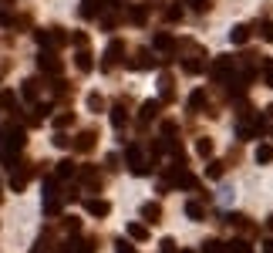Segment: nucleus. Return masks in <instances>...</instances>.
<instances>
[{"label":"nucleus","mask_w":273,"mask_h":253,"mask_svg":"<svg viewBox=\"0 0 273 253\" xmlns=\"http://www.w3.org/2000/svg\"><path fill=\"white\" fill-rule=\"evenodd\" d=\"M0 145L4 149H10V152H20V149L27 145V132H24V125H0Z\"/></svg>","instance_id":"f257e3e1"},{"label":"nucleus","mask_w":273,"mask_h":253,"mask_svg":"<svg viewBox=\"0 0 273 253\" xmlns=\"http://www.w3.org/2000/svg\"><path fill=\"white\" fill-rule=\"evenodd\" d=\"M34 37H37L40 48H51V51L65 48V44L71 41V37L65 34V27H48V31H34Z\"/></svg>","instance_id":"f03ea898"},{"label":"nucleus","mask_w":273,"mask_h":253,"mask_svg":"<svg viewBox=\"0 0 273 253\" xmlns=\"http://www.w3.org/2000/svg\"><path fill=\"white\" fill-rule=\"evenodd\" d=\"M169 179H172V186H182V189H199V179H196L193 172L185 169V162H176V169L169 172Z\"/></svg>","instance_id":"7ed1b4c3"},{"label":"nucleus","mask_w":273,"mask_h":253,"mask_svg":"<svg viewBox=\"0 0 273 253\" xmlns=\"http://www.w3.org/2000/svg\"><path fill=\"white\" fill-rule=\"evenodd\" d=\"M37 68H40L44 74H61V71H65V65H61V57H57L51 48H44V51H40V57H37Z\"/></svg>","instance_id":"20e7f679"},{"label":"nucleus","mask_w":273,"mask_h":253,"mask_svg":"<svg viewBox=\"0 0 273 253\" xmlns=\"http://www.w3.org/2000/svg\"><path fill=\"white\" fill-rule=\"evenodd\" d=\"M121 54H125V41H118V37H115L112 44H108V48H104V61H101V71H112L115 65H118L121 61Z\"/></svg>","instance_id":"39448f33"},{"label":"nucleus","mask_w":273,"mask_h":253,"mask_svg":"<svg viewBox=\"0 0 273 253\" xmlns=\"http://www.w3.org/2000/svg\"><path fill=\"white\" fill-rule=\"evenodd\" d=\"M233 68H236L233 57H216V61H213V68H209V74H213V81H226V78L233 74Z\"/></svg>","instance_id":"423d86ee"},{"label":"nucleus","mask_w":273,"mask_h":253,"mask_svg":"<svg viewBox=\"0 0 273 253\" xmlns=\"http://www.w3.org/2000/svg\"><path fill=\"white\" fill-rule=\"evenodd\" d=\"M104 4H108V0H81V7H78V14L85 17V20H95V17H101Z\"/></svg>","instance_id":"0eeeda50"},{"label":"nucleus","mask_w":273,"mask_h":253,"mask_svg":"<svg viewBox=\"0 0 273 253\" xmlns=\"http://www.w3.org/2000/svg\"><path fill=\"white\" fill-rule=\"evenodd\" d=\"M95 142H98V132H95V129H85L78 139L71 142V145L78 149V152H91V149H95Z\"/></svg>","instance_id":"6e6552de"},{"label":"nucleus","mask_w":273,"mask_h":253,"mask_svg":"<svg viewBox=\"0 0 273 253\" xmlns=\"http://www.w3.org/2000/svg\"><path fill=\"white\" fill-rule=\"evenodd\" d=\"M159 112H162V101H145V105H142V112H138V122H142V125H149L152 118H159Z\"/></svg>","instance_id":"1a4fd4ad"},{"label":"nucleus","mask_w":273,"mask_h":253,"mask_svg":"<svg viewBox=\"0 0 273 253\" xmlns=\"http://www.w3.org/2000/svg\"><path fill=\"white\" fill-rule=\"evenodd\" d=\"M78 176L85 179V186H88V189H101V172H98L95 165H85V169H81Z\"/></svg>","instance_id":"9d476101"},{"label":"nucleus","mask_w":273,"mask_h":253,"mask_svg":"<svg viewBox=\"0 0 273 253\" xmlns=\"http://www.w3.org/2000/svg\"><path fill=\"white\" fill-rule=\"evenodd\" d=\"M71 176H78L74 162H71V159H61V162H57V169H54V179H57V182H65V179H71Z\"/></svg>","instance_id":"9b49d317"},{"label":"nucleus","mask_w":273,"mask_h":253,"mask_svg":"<svg viewBox=\"0 0 273 253\" xmlns=\"http://www.w3.org/2000/svg\"><path fill=\"white\" fill-rule=\"evenodd\" d=\"M112 125L115 129H125V125H129V108H125V101L112 105Z\"/></svg>","instance_id":"f8f14e48"},{"label":"nucleus","mask_w":273,"mask_h":253,"mask_svg":"<svg viewBox=\"0 0 273 253\" xmlns=\"http://www.w3.org/2000/svg\"><path fill=\"white\" fill-rule=\"evenodd\" d=\"M85 209H88L91 216H108V213H112V203H108V199H88Z\"/></svg>","instance_id":"ddd939ff"},{"label":"nucleus","mask_w":273,"mask_h":253,"mask_svg":"<svg viewBox=\"0 0 273 253\" xmlns=\"http://www.w3.org/2000/svg\"><path fill=\"white\" fill-rule=\"evenodd\" d=\"M31 172L34 169H14V176H10V189H14V193H20V189L27 186V179H31Z\"/></svg>","instance_id":"4468645a"},{"label":"nucleus","mask_w":273,"mask_h":253,"mask_svg":"<svg viewBox=\"0 0 273 253\" xmlns=\"http://www.w3.org/2000/svg\"><path fill=\"white\" fill-rule=\"evenodd\" d=\"M142 220L145 223H159L162 220V206L159 203H145L142 206Z\"/></svg>","instance_id":"2eb2a0df"},{"label":"nucleus","mask_w":273,"mask_h":253,"mask_svg":"<svg viewBox=\"0 0 273 253\" xmlns=\"http://www.w3.org/2000/svg\"><path fill=\"white\" fill-rule=\"evenodd\" d=\"M155 51H176V37H172V34H165V31H162V34H155Z\"/></svg>","instance_id":"dca6fc26"},{"label":"nucleus","mask_w":273,"mask_h":253,"mask_svg":"<svg viewBox=\"0 0 273 253\" xmlns=\"http://www.w3.org/2000/svg\"><path fill=\"white\" fill-rule=\"evenodd\" d=\"M155 65H159V57H149V51H138V57L132 61L129 68H135V71H138V68H155Z\"/></svg>","instance_id":"f3484780"},{"label":"nucleus","mask_w":273,"mask_h":253,"mask_svg":"<svg viewBox=\"0 0 273 253\" xmlns=\"http://www.w3.org/2000/svg\"><path fill=\"white\" fill-rule=\"evenodd\" d=\"M129 20H132V24H138V27H142L145 20H149V7H145V4L132 7V10H129Z\"/></svg>","instance_id":"a211bd4d"},{"label":"nucleus","mask_w":273,"mask_h":253,"mask_svg":"<svg viewBox=\"0 0 273 253\" xmlns=\"http://www.w3.org/2000/svg\"><path fill=\"white\" fill-rule=\"evenodd\" d=\"M229 41H233V44H246L249 41V27L246 24H236L233 31H229Z\"/></svg>","instance_id":"6ab92c4d"},{"label":"nucleus","mask_w":273,"mask_h":253,"mask_svg":"<svg viewBox=\"0 0 273 253\" xmlns=\"http://www.w3.org/2000/svg\"><path fill=\"white\" fill-rule=\"evenodd\" d=\"M74 65H78V71H91V68H95V61H91V51H88V48H81V51H78V61H74Z\"/></svg>","instance_id":"aec40b11"},{"label":"nucleus","mask_w":273,"mask_h":253,"mask_svg":"<svg viewBox=\"0 0 273 253\" xmlns=\"http://www.w3.org/2000/svg\"><path fill=\"white\" fill-rule=\"evenodd\" d=\"M129 237L138 240V243H145V240H149V229H145L142 223H129Z\"/></svg>","instance_id":"412c9836"},{"label":"nucleus","mask_w":273,"mask_h":253,"mask_svg":"<svg viewBox=\"0 0 273 253\" xmlns=\"http://www.w3.org/2000/svg\"><path fill=\"white\" fill-rule=\"evenodd\" d=\"M20 91H24V98H27V101H34V98L40 95V85L34 81V78H27V81H24V88H20Z\"/></svg>","instance_id":"4be33fe9"},{"label":"nucleus","mask_w":273,"mask_h":253,"mask_svg":"<svg viewBox=\"0 0 273 253\" xmlns=\"http://www.w3.org/2000/svg\"><path fill=\"white\" fill-rule=\"evenodd\" d=\"M226 253H253V246H249V240H233L229 246H223Z\"/></svg>","instance_id":"5701e85b"},{"label":"nucleus","mask_w":273,"mask_h":253,"mask_svg":"<svg viewBox=\"0 0 273 253\" xmlns=\"http://www.w3.org/2000/svg\"><path fill=\"white\" fill-rule=\"evenodd\" d=\"M202 68H206V65H202L199 57H185V61H182V71H185V74H199Z\"/></svg>","instance_id":"b1692460"},{"label":"nucleus","mask_w":273,"mask_h":253,"mask_svg":"<svg viewBox=\"0 0 273 253\" xmlns=\"http://www.w3.org/2000/svg\"><path fill=\"white\" fill-rule=\"evenodd\" d=\"M159 91H162V98H159V101H172V78H169V74H162Z\"/></svg>","instance_id":"393cba45"},{"label":"nucleus","mask_w":273,"mask_h":253,"mask_svg":"<svg viewBox=\"0 0 273 253\" xmlns=\"http://www.w3.org/2000/svg\"><path fill=\"white\" fill-rule=\"evenodd\" d=\"M202 105H206V91H193V95H189V108H193V112H199Z\"/></svg>","instance_id":"a878e982"},{"label":"nucleus","mask_w":273,"mask_h":253,"mask_svg":"<svg viewBox=\"0 0 273 253\" xmlns=\"http://www.w3.org/2000/svg\"><path fill=\"white\" fill-rule=\"evenodd\" d=\"M185 216L199 223V220H202V203H185Z\"/></svg>","instance_id":"bb28decb"},{"label":"nucleus","mask_w":273,"mask_h":253,"mask_svg":"<svg viewBox=\"0 0 273 253\" xmlns=\"http://www.w3.org/2000/svg\"><path fill=\"white\" fill-rule=\"evenodd\" d=\"M88 108H91V112H104V98L98 95V91H91V95H88Z\"/></svg>","instance_id":"cd10ccee"},{"label":"nucleus","mask_w":273,"mask_h":253,"mask_svg":"<svg viewBox=\"0 0 273 253\" xmlns=\"http://www.w3.org/2000/svg\"><path fill=\"white\" fill-rule=\"evenodd\" d=\"M257 162H273V145H257Z\"/></svg>","instance_id":"c85d7f7f"},{"label":"nucleus","mask_w":273,"mask_h":253,"mask_svg":"<svg viewBox=\"0 0 273 253\" xmlns=\"http://www.w3.org/2000/svg\"><path fill=\"white\" fill-rule=\"evenodd\" d=\"M54 125H57V129H68V125H74V112H61V115L54 118Z\"/></svg>","instance_id":"c756f323"},{"label":"nucleus","mask_w":273,"mask_h":253,"mask_svg":"<svg viewBox=\"0 0 273 253\" xmlns=\"http://www.w3.org/2000/svg\"><path fill=\"white\" fill-rule=\"evenodd\" d=\"M199 253H226V250H223V243H219V240H206Z\"/></svg>","instance_id":"7c9ffc66"},{"label":"nucleus","mask_w":273,"mask_h":253,"mask_svg":"<svg viewBox=\"0 0 273 253\" xmlns=\"http://www.w3.org/2000/svg\"><path fill=\"white\" fill-rule=\"evenodd\" d=\"M223 162H209V169H206V176H209V179H223Z\"/></svg>","instance_id":"2f4dec72"},{"label":"nucleus","mask_w":273,"mask_h":253,"mask_svg":"<svg viewBox=\"0 0 273 253\" xmlns=\"http://www.w3.org/2000/svg\"><path fill=\"white\" fill-rule=\"evenodd\" d=\"M196 152H199L202 159H206V155H213V142H209V139H199V142H196Z\"/></svg>","instance_id":"473e14b6"},{"label":"nucleus","mask_w":273,"mask_h":253,"mask_svg":"<svg viewBox=\"0 0 273 253\" xmlns=\"http://www.w3.org/2000/svg\"><path fill=\"white\" fill-rule=\"evenodd\" d=\"M263 78H266V85L273 88V57H263Z\"/></svg>","instance_id":"72a5a7b5"},{"label":"nucleus","mask_w":273,"mask_h":253,"mask_svg":"<svg viewBox=\"0 0 273 253\" xmlns=\"http://www.w3.org/2000/svg\"><path fill=\"white\" fill-rule=\"evenodd\" d=\"M260 37H263L266 44H273V24H266V20H263V24H260Z\"/></svg>","instance_id":"f704fd0d"},{"label":"nucleus","mask_w":273,"mask_h":253,"mask_svg":"<svg viewBox=\"0 0 273 253\" xmlns=\"http://www.w3.org/2000/svg\"><path fill=\"white\" fill-rule=\"evenodd\" d=\"M14 91H0V108H14Z\"/></svg>","instance_id":"c9c22d12"},{"label":"nucleus","mask_w":273,"mask_h":253,"mask_svg":"<svg viewBox=\"0 0 273 253\" xmlns=\"http://www.w3.org/2000/svg\"><path fill=\"white\" fill-rule=\"evenodd\" d=\"M54 145H57V149H71V139H68L65 132L57 129V135H54Z\"/></svg>","instance_id":"e433bc0d"},{"label":"nucleus","mask_w":273,"mask_h":253,"mask_svg":"<svg viewBox=\"0 0 273 253\" xmlns=\"http://www.w3.org/2000/svg\"><path fill=\"white\" fill-rule=\"evenodd\" d=\"M78 250L74 253H95V240H81V243H74Z\"/></svg>","instance_id":"4c0bfd02"},{"label":"nucleus","mask_w":273,"mask_h":253,"mask_svg":"<svg viewBox=\"0 0 273 253\" xmlns=\"http://www.w3.org/2000/svg\"><path fill=\"white\" fill-rule=\"evenodd\" d=\"M65 229H68V233H78V229H81V220H74V216H65Z\"/></svg>","instance_id":"58836bf2"},{"label":"nucleus","mask_w":273,"mask_h":253,"mask_svg":"<svg viewBox=\"0 0 273 253\" xmlns=\"http://www.w3.org/2000/svg\"><path fill=\"white\" fill-rule=\"evenodd\" d=\"M115 253H135V246H132L129 240H118V243H115Z\"/></svg>","instance_id":"ea45409f"},{"label":"nucleus","mask_w":273,"mask_h":253,"mask_svg":"<svg viewBox=\"0 0 273 253\" xmlns=\"http://www.w3.org/2000/svg\"><path fill=\"white\" fill-rule=\"evenodd\" d=\"M165 20H182V7H169L165 10Z\"/></svg>","instance_id":"a19ab883"},{"label":"nucleus","mask_w":273,"mask_h":253,"mask_svg":"<svg viewBox=\"0 0 273 253\" xmlns=\"http://www.w3.org/2000/svg\"><path fill=\"white\" fill-rule=\"evenodd\" d=\"M71 41L78 44V48H88V34H81V31H78V34H71Z\"/></svg>","instance_id":"79ce46f5"},{"label":"nucleus","mask_w":273,"mask_h":253,"mask_svg":"<svg viewBox=\"0 0 273 253\" xmlns=\"http://www.w3.org/2000/svg\"><path fill=\"white\" fill-rule=\"evenodd\" d=\"M162 253H176V240H169V237H165V240H162Z\"/></svg>","instance_id":"37998d69"},{"label":"nucleus","mask_w":273,"mask_h":253,"mask_svg":"<svg viewBox=\"0 0 273 253\" xmlns=\"http://www.w3.org/2000/svg\"><path fill=\"white\" fill-rule=\"evenodd\" d=\"M185 4H189V7H193V10H206V7H209L206 0H185Z\"/></svg>","instance_id":"c03bdc74"},{"label":"nucleus","mask_w":273,"mask_h":253,"mask_svg":"<svg viewBox=\"0 0 273 253\" xmlns=\"http://www.w3.org/2000/svg\"><path fill=\"white\" fill-rule=\"evenodd\" d=\"M54 253H74V243H57Z\"/></svg>","instance_id":"a18cd8bd"},{"label":"nucleus","mask_w":273,"mask_h":253,"mask_svg":"<svg viewBox=\"0 0 273 253\" xmlns=\"http://www.w3.org/2000/svg\"><path fill=\"white\" fill-rule=\"evenodd\" d=\"M263 253H273V240H263Z\"/></svg>","instance_id":"49530a36"},{"label":"nucleus","mask_w":273,"mask_h":253,"mask_svg":"<svg viewBox=\"0 0 273 253\" xmlns=\"http://www.w3.org/2000/svg\"><path fill=\"white\" fill-rule=\"evenodd\" d=\"M266 118H273V105H270V108H266Z\"/></svg>","instance_id":"de8ad7c7"},{"label":"nucleus","mask_w":273,"mask_h":253,"mask_svg":"<svg viewBox=\"0 0 273 253\" xmlns=\"http://www.w3.org/2000/svg\"><path fill=\"white\" fill-rule=\"evenodd\" d=\"M266 226H270V229H273V216H270V223H266Z\"/></svg>","instance_id":"09e8293b"},{"label":"nucleus","mask_w":273,"mask_h":253,"mask_svg":"<svg viewBox=\"0 0 273 253\" xmlns=\"http://www.w3.org/2000/svg\"><path fill=\"white\" fill-rule=\"evenodd\" d=\"M182 253H193V250H182Z\"/></svg>","instance_id":"8fccbe9b"},{"label":"nucleus","mask_w":273,"mask_h":253,"mask_svg":"<svg viewBox=\"0 0 273 253\" xmlns=\"http://www.w3.org/2000/svg\"><path fill=\"white\" fill-rule=\"evenodd\" d=\"M0 199H4V193H0Z\"/></svg>","instance_id":"3c124183"}]
</instances>
